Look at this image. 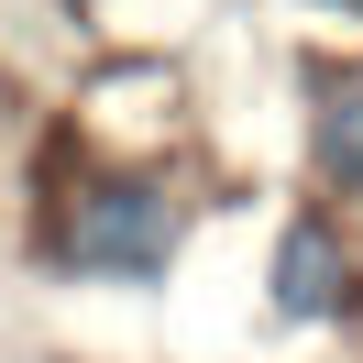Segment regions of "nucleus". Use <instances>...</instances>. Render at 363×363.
Returning <instances> with one entry per match:
<instances>
[{
    "label": "nucleus",
    "mask_w": 363,
    "mask_h": 363,
    "mask_svg": "<svg viewBox=\"0 0 363 363\" xmlns=\"http://www.w3.org/2000/svg\"><path fill=\"white\" fill-rule=\"evenodd\" d=\"M319 177H330V187H363V77L319 99Z\"/></svg>",
    "instance_id": "nucleus-3"
},
{
    "label": "nucleus",
    "mask_w": 363,
    "mask_h": 363,
    "mask_svg": "<svg viewBox=\"0 0 363 363\" xmlns=\"http://www.w3.org/2000/svg\"><path fill=\"white\" fill-rule=\"evenodd\" d=\"M55 253H67L77 275H165V253H177V199H165L155 177H99L77 187L67 231H55Z\"/></svg>",
    "instance_id": "nucleus-1"
},
{
    "label": "nucleus",
    "mask_w": 363,
    "mask_h": 363,
    "mask_svg": "<svg viewBox=\"0 0 363 363\" xmlns=\"http://www.w3.org/2000/svg\"><path fill=\"white\" fill-rule=\"evenodd\" d=\"M341 297H352V253H341L319 220H297L286 242H275V308L286 319H330Z\"/></svg>",
    "instance_id": "nucleus-2"
},
{
    "label": "nucleus",
    "mask_w": 363,
    "mask_h": 363,
    "mask_svg": "<svg viewBox=\"0 0 363 363\" xmlns=\"http://www.w3.org/2000/svg\"><path fill=\"white\" fill-rule=\"evenodd\" d=\"M341 11H363V0H341Z\"/></svg>",
    "instance_id": "nucleus-4"
}]
</instances>
